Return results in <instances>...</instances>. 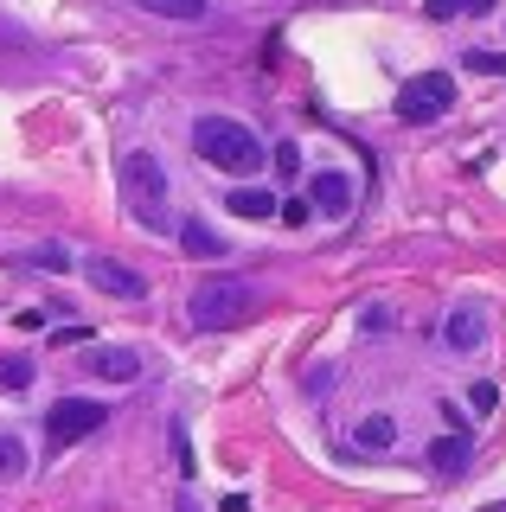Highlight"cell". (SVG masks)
<instances>
[{
	"instance_id": "cb8c5ba5",
	"label": "cell",
	"mask_w": 506,
	"mask_h": 512,
	"mask_svg": "<svg viewBox=\"0 0 506 512\" xmlns=\"http://www.w3.org/2000/svg\"><path fill=\"white\" fill-rule=\"evenodd\" d=\"M173 455H180V474H193V448H186V429H173Z\"/></svg>"
},
{
	"instance_id": "8992f818",
	"label": "cell",
	"mask_w": 506,
	"mask_h": 512,
	"mask_svg": "<svg viewBox=\"0 0 506 512\" xmlns=\"http://www.w3.org/2000/svg\"><path fill=\"white\" fill-rule=\"evenodd\" d=\"M84 276H90V288H103V295H116V301H141V295H148V276L129 269V263H116V256H90Z\"/></svg>"
},
{
	"instance_id": "52a82bcc",
	"label": "cell",
	"mask_w": 506,
	"mask_h": 512,
	"mask_svg": "<svg viewBox=\"0 0 506 512\" xmlns=\"http://www.w3.org/2000/svg\"><path fill=\"white\" fill-rule=\"evenodd\" d=\"M353 448H359V455H385V448H398V416H391V410H366L353 423Z\"/></svg>"
},
{
	"instance_id": "603a6c76",
	"label": "cell",
	"mask_w": 506,
	"mask_h": 512,
	"mask_svg": "<svg viewBox=\"0 0 506 512\" xmlns=\"http://www.w3.org/2000/svg\"><path fill=\"white\" fill-rule=\"evenodd\" d=\"M359 327H366V333H385L391 327V308H366V314H359Z\"/></svg>"
},
{
	"instance_id": "30bf717a",
	"label": "cell",
	"mask_w": 506,
	"mask_h": 512,
	"mask_svg": "<svg viewBox=\"0 0 506 512\" xmlns=\"http://www.w3.org/2000/svg\"><path fill=\"white\" fill-rule=\"evenodd\" d=\"M430 474L462 480V474H468V436H442V442H430Z\"/></svg>"
},
{
	"instance_id": "9c48e42d",
	"label": "cell",
	"mask_w": 506,
	"mask_h": 512,
	"mask_svg": "<svg viewBox=\"0 0 506 512\" xmlns=\"http://www.w3.org/2000/svg\"><path fill=\"white\" fill-rule=\"evenodd\" d=\"M442 340H449L455 352H474V346L487 340V314L481 308H455L449 320H442Z\"/></svg>"
},
{
	"instance_id": "7c38bea8",
	"label": "cell",
	"mask_w": 506,
	"mask_h": 512,
	"mask_svg": "<svg viewBox=\"0 0 506 512\" xmlns=\"http://www.w3.org/2000/svg\"><path fill=\"white\" fill-rule=\"evenodd\" d=\"M314 205L321 212H346L353 205V180L346 173H314Z\"/></svg>"
},
{
	"instance_id": "484cf974",
	"label": "cell",
	"mask_w": 506,
	"mask_h": 512,
	"mask_svg": "<svg viewBox=\"0 0 506 512\" xmlns=\"http://www.w3.org/2000/svg\"><path fill=\"white\" fill-rule=\"evenodd\" d=\"M487 512H506V500H494V506H487Z\"/></svg>"
},
{
	"instance_id": "44dd1931",
	"label": "cell",
	"mask_w": 506,
	"mask_h": 512,
	"mask_svg": "<svg viewBox=\"0 0 506 512\" xmlns=\"http://www.w3.org/2000/svg\"><path fill=\"white\" fill-rule=\"evenodd\" d=\"M276 218H289V224H308V218H314V205H308V199H289V205H276Z\"/></svg>"
},
{
	"instance_id": "d6986e66",
	"label": "cell",
	"mask_w": 506,
	"mask_h": 512,
	"mask_svg": "<svg viewBox=\"0 0 506 512\" xmlns=\"http://www.w3.org/2000/svg\"><path fill=\"white\" fill-rule=\"evenodd\" d=\"M468 71L494 77V71H506V58H500V52H468Z\"/></svg>"
},
{
	"instance_id": "5bb4252c",
	"label": "cell",
	"mask_w": 506,
	"mask_h": 512,
	"mask_svg": "<svg viewBox=\"0 0 506 512\" xmlns=\"http://www.w3.org/2000/svg\"><path fill=\"white\" fill-rule=\"evenodd\" d=\"M135 7H148L154 20H205V0H135Z\"/></svg>"
},
{
	"instance_id": "8fae6325",
	"label": "cell",
	"mask_w": 506,
	"mask_h": 512,
	"mask_svg": "<svg viewBox=\"0 0 506 512\" xmlns=\"http://www.w3.org/2000/svg\"><path fill=\"white\" fill-rule=\"evenodd\" d=\"M173 237H180V250H186V256H205V263H218V256H225V237H218L212 224H199V218H193V224H180Z\"/></svg>"
},
{
	"instance_id": "e0dca14e",
	"label": "cell",
	"mask_w": 506,
	"mask_h": 512,
	"mask_svg": "<svg viewBox=\"0 0 506 512\" xmlns=\"http://www.w3.org/2000/svg\"><path fill=\"white\" fill-rule=\"evenodd\" d=\"M26 263H33V269H52V276H58V269H71V256L58 250V244H45V250H33V256H26Z\"/></svg>"
},
{
	"instance_id": "9a60e30c",
	"label": "cell",
	"mask_w": 506,
	"mask_h": 512,
	"mask_svg": "<svg viewBox=\"0 0 506 512\" xmlns=\"http://www.w3.org/2000/svg\"><path fill=\"white\" fill-rule=\"evenodd\" d=\"M26 384H33V359H20V352H7V359H0V391H7V397H20Z\"/></svg>"
},
{
	"instance_id": "ffe728a7",
	"label": "cell",
	"mask_w": 506,
	"mask_h": 512,
	"mask_svg": "<svg viewBox=\"0 0 506 512\" xmlns=\"http://www.w3.org/2000/svg\"><path fill=\"white\" fill-rule=\"evenodd\" d=\"M270 167H282V173H295V167H302V148H295V141H282V148L270 154Z\"/></svg>"
},
{
	"instance_id": "5b68a950",
	"label": "cell",
	"mask_w": 506,
	"mask_h": 512,
	"mask_svg": "<svg viewBox=\"0 0 506 512\" xmlns=\"http://www.w3.org/2000/svg\"><path fill=\"white\" fill-rule=\"evenodd\" d=\"M103 416H109V410L97 404V397H58L52 416H45V442H52V448H71V442L97 436Z\"/></svg>"
},
{
	"instance_id": "4316f807",
	"label": "cell",
	"mask_w": 506,
	"mask_h": 512,
	"mask_svg": "<svg viewBox=\"0 0 506 512\" xmlns=\"http://www.w3.org/2000/svg\"><path fill=\"white\" fill-rule=\"evenodd\" d=\"M180 512H193V500H180Z\"/></svg>"
},
{
	"instance_id": "6da1fadb",
	"label": "cell",
	"mask_w": 506,
	"mask_h": 512,
	"mask_svg": "<svg viewBox=\"0 0 506 512\" xmlns=\"http://www.w3.org/2000/svg\"><path fill=\"white\" fill-rule=\"evenodd\" d=\"M193 148H199V160H212L218 173H244V180H257V173L270 167V148H263L244 122H225V116L193 122Z\"/></svg>"
},
{
	"instance_id": "4fadbf2b",
	"label": "cell",
	"mask_w": 506,
	"mask_h": 512,
	"mask_svg": "<svg viewBox=\"0 0 506 512\" xmlns=\"http://www.w3.org/2000/svg\"><path fill=\"white\" fill-rule=\"evenodd\" d=\"M225 212H237V218H276V199H270L263 186H237Z\"/></svg>"
},
{
	"instance_id": "ba28073f",
	"label": "cell",
	"mask_w": 506,
	"mask_h": 512,
	"mask_svg": "<svg viewBox=\"0 0 506 512\" xmlns=\"http://www.w3.org/2000/svg\"><path fill=\"white\" fill-rule=\"evenodd\" d=\"M90 372L109 384H129V378H141V352L135 346H97L90 352Z\"/></svg>"
},
{
	"instance_id": "7402d4cb",
	"label": "cell",
	"mask_w": 506,
	"mask_h": 512,
	"mask_svg": "<svg viewBox=\"0 0 506 512\" xmlns=\"http://www.w3.org/2000/svg\"><path fill=\"white\" fill-rule=\"evenodd\" d=\"M430 7V20H455V13H468V0H423Z\"/></svg>"
},
{
	"instance_id": "2e32d148",
	"label": "cell",
	"mask_w": 506,
	"mask_h": 512,
	"mask_svg": "<svg viewBox=\"0 0 506 512\" xmlns=\"http://www.w3.org/2000/svg\"><path fill=\"white\" fill-rule=\"evenodd\" d=\"M20 474H26V442L0 436V480H20Z\"/></svg>"
},
{
	"instance_id": "7a4b0ae2",
	"label": "cell",
	"mask_w": 506,
	"mask_h": 512,
	"mask_svg": "<svg viewBox=\"0 0 506 512\" xmlns=\"http://www.w3.org/2000/svg\"><path fill=\"white\" fill-rule=\"evenodd\" d=\"M250 308H257V288H244L231 276H212V282H199L193 295H186V327H193V333H225Z\"/></svg>"
},
{
	"instance_id": "3957f363",
	"label": "cell",
	"mask_w": 506,
	"mask_h": 512,
	"mask_svg": "<svg viewBox=\"0 0 506 512\" xmlns=\"http://www.w3.org/2000/svg\"><path fill=\"white\" fill-rule=\"evenodd\" d=\"M122 192H129V205H135V218L148 224V231H167V212H161V160L154 154H122Z\"/></svg>"
},
{
	"instance_id": "d4e9b609",
	"label": "cell",
	"mask_w": 506,
	"mask_h": 512,
	"mask_svg": "<svg viewBox=\"0 0 506 512\" xmlns=\"http://www.w3.org/2000/svg\"><path fill=\"white\" fill-rule=\"evenodd\" d=\"M500 7V0H468V13H494Z\"/></svg>"
},
{
	"instance_id": "ac0fdd59",
	"label": "cell",
	"mask_w": 506,
	"mask_h": 512,
	"mask_svg": "<svg viewBox=\"0 0 506 512\" xmlns=\"http://www.w3.org/2000/svg\"><path fill=\"white\" fill-rule=\"evenodd\" d=\"M468 404H474V410H494V404H500V384H494V378H481V384L468 391Z\"/></svg>"
},
{
	"instance_id": "277c9868",
	"label": "cell",
	"mask_w": 506,
	"mask_h": 512,
	"mask_svg": "<svg viewBox=\"0 0 506 512\" xmlns=\"http://www.w3.org/2000/svg\"><path fill=\"white\" fill-rule=\"evenodd\" d=\"M442 109H455V77L449 71H423L398 84V116L404 122H436Z\"/></svg>"
}]
</instances>
